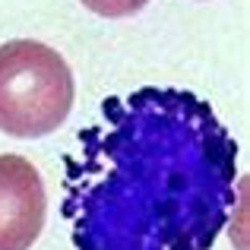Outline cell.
Instances as JSON below:
<instances>
[{
	"label": "cell",
	"mask_w": 250,
	"mask_h": 250,
	"mask_svg": "<svg viewBox=\"0 0 250 250\" xmlns=\"http://www.w3.org/2000/svg\"><path fill=\"white\" fill-rule=\"evenodd\" d=\"M238 206V143L174 85L108 95L63 155L76 250H212Z\"/></svg>",
	"instance_id": "1"
},
{
	"label": "cell",
	"mask_w": 250,
	"mask_h": 250,
	"mask_svg": "<svg viewBox=\"0 0 250 250\" xmlns=\"http://www.w3.org/2000/svg\"><path fill=\"white\" fill-rule=\"evenodd\" d=\"M73 73L51 44L13 38L0 44V130L16 140L48 136L70 117Z\"/></svg>",
	"instance_id": "2"
},
{
	"label": "cell",
	"mask_w": 250,
	"mask_h": 250,
	"mask_svg": "<svg viewBox=\"0 0 250 250\" xmlns=\"http://www.w3.org/2000/svg\"><path fill=\"white\" fill-rule=\"evenodd\" d=\"M48 215L38 168L22 155H0V250H29Z\"/></svg>",
	"instance_id": "3"
},
{
	"label": "cell",
	"mask_w": 250,
	"mask_h": 250,
	"mask_svg": "<svg viewBox=\"0 0 250 250\" xmlns=\"http://www.w3.org/2000/svg\"><path fill=\"white\" fill-rule=\"evenodd\" d=\"M149 0H83L85 10L98 13V16H108V19H124V16H133L146 6Z\"/></svg>",
	"instance_id": "4"
}]
</instances>
